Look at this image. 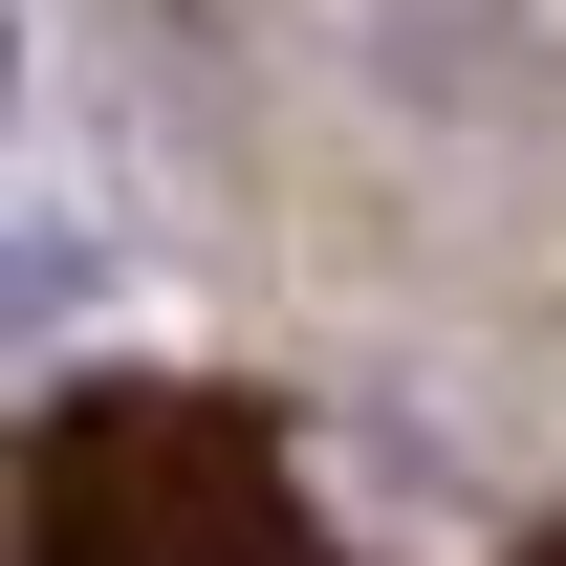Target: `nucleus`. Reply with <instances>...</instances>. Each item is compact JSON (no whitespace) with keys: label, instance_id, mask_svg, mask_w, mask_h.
<instances>
[{"label":"nucleus","instance_id":"f257e3e1","mask_svg":"<svg viewBox=\"0 0 566 566\" xmlns=\"http://www.w3.org/2000/svg\"><path fill=\"white\" fill-rule=\"evenodd\" d=\"M0 566H370L305 480V436L262 392H153V370H87L0 436ZM566 566V545H501Z\"/></svg>","mask_w":566,"mask_h":566}]
</instances>
